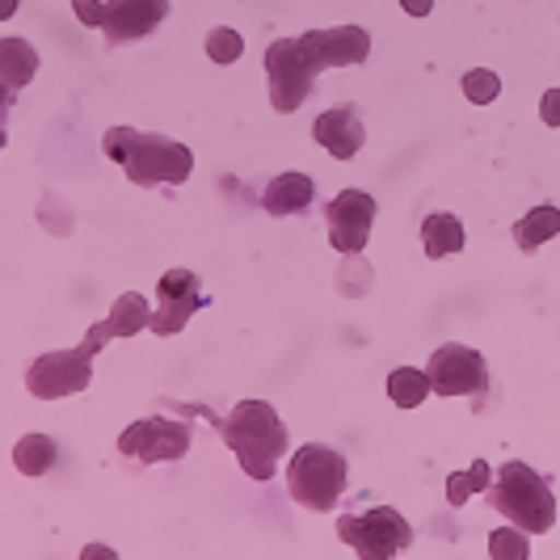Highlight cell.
Masks as SVG:
<instances>
[{
    "mask_svg": "<svg viewBox=\"0 0 560 560\" xmlns=\"http://www.w3.org/2000/svg\"><path fill=\"white\" fill-rule=\"evenodd\" d=\"M539 114H544V122H548V127H560V84L539 97Z\"/></svg>",
    "mask_w": 560,
    "mask_h": 560,
    "instance_id": "obj_25",
    "label": "cell"
},
{
    "mask_svg": "<svg viewBox=\"0 0 560 560\" xmlns=\"http://www.w3.org/2000/svg\"><path fill=\"white\" fill-rule=\"evenodd\" d=\"M523 527H518V532H493L489 535V552H493V557L502 560V557H510V560H527V552H532V548H527V539H523Z\"/></svg>",
    "mask_w": 560,
    "mask_h": 560,
    "instance_id": "obj_24",
    "label": "cell"
},
{
    "mask_svg": "<svg viewBox=\"0 0 560 560\" xmlns=\"http://www.w3.org/2000/svg\"><path fill=\"white\" fill-rule=\"evenodd\" d=\"M485 493H489V505H493L498 514H505V523L523 527L527 535L552 532V523H557L552 485L539 477V472H532L527 464H518V459H510Z\"/></svg>",
    "mask_w": 560,
    "mask_h": 560,
    "instance_id": "obj_5",
    "label": "cell"
},
{
    "mask_svg": "<svg viewBox=\"0 0 560 560\" xmlns=\"http://www.w3.org/2000/svg\"><path fill=\"white\" fill-rule=\"evenodd\" d=\"M207 56L215 59V63H236V59L245 56V38L232 26H215L207 34Z\"/></svg>",
    "mask_w": 560,
    "mask_h": 560,
    "instance_id": "obj_23",
    "label": "cell"
},
{
    "mask_svg": "<svg viewBox=\"0 0 560 560\" xmlns=\"http://www.w3.org/2000/svg\"><path fill=\"white\" fill-rule=\"evenodd\" d=\"M114 337H118V329L106 316V320L89 325V334L77 350H51V354L34 359L26 371V388L34 393V400H63V396L84 393L93 384V354L102 346H110Z\"/></svg>",
    "mask_w": 560,
    "mask_h": 560,
    "instance_id": "obj_4",
    "label": "cell"
},
{
    "mask_svg": "<svg viewBox=\"0 0 560 560\" xmlns=\"http://www.w3.org/2000/svg\"><path fill=\"white\" fill-rule=\"evenodd\" d=\"M220 434H224L228 451L241 459V468L253 480H270L279 472V459L287 455L291 439H287V425L275 413V405L266 400H241L224 421H220Z\"/></svg>",
    "mask_w": 560,
    "mask_h": 560,
    "instance_id": "obj_3",
    "label": "cell"
},
{
    "mask_svg": "<svg viewBox=\"0 0 560 560\" xmlns=\"http://www.w3.org/2000/svg\"><path fill=\"white\" fill-rule=\"evenodd\" d=\"M110 320L118 337H136L140 329L152 325V308H148V300H143L140 291H127V295H118L110 308Z\"/></svg>",
    "mask_w": 560,
    "mask_h": 560,
    "instance_id": "obj_19",
    "label": "cell"
},
{
    "mask_svg": "<svg viewBox=\"0 0 560 560\" xmlns=\"http://www.w3.org/2000/svg\"><path fill=\"white\" fill-rule=\"evenodd\" d=\"M312 136H316V143H320L329 156L350 161V156H359V152H363L366 127H363V118H359L354 106H337V110H325L316 122H312Z\"/></svg>",
    "mask_w": 560,
    "mask_h": 560,
    "instance_id": "obj_13",
    "label": "cell"
},
{
    "mask_svg": "<svg viewBox=\"0 0 560 560\" xmlns=\"http://www.w3.org/2000/svg\"><path fill=\"white\" fill-rule=\"evenodd\" d=\"M102 152L136 186H182L195 173V152L186 143L152 136V131H136V127H110L102 136Z\"/></svg>",
    "mask_w": 560,
    "mask_h": 560,
    "instance_id": "obj_2",
    "label": "cell"
},
{
    "mask_svg": "<svg viewBox=\"0 0 560 560\" xmlns=\"http://www.w3.org/2000/svg\"><path fill=\"white\" fill-rule=\"evenodd\" d=\"M366 56H371V34L363 26L308 30L295 38H275L266 47L270 106L279 114H295L308 102L312 84L325 68H354Z\"/></svg>",
    "mask_w": 560,
    "mask_h": 560,
    "instance_id": "obj_1",
    "label": "cell"
},
{
    "mask_svg": "<svg viewBox=\"0 0 560 560\" xmlns=\"http://www.w3.org/2000/svg\"><path fill=\"white\" fill-rule=\"evenodd\" d=\"M38 72V51L30 47L26 38H0V81L4 93L13 97L26 81H34Z\"/></svg>",
    "mask_w": 560,
    "mask_h": 560,
    "instance_id": "obj_15",
    "label": "cell"
},
{
    "mask_svg": "<svg viewBox=\"0 0 560 560\" xmlns=\"http://www.w3.org/2000/svg\"><path fill=\"white\" fill-rule=\"evenodd\" d=\"M498 93H502V77H498L493 68H472V72L464 77V97H468L472 106L498 102Z\"/></svg>",
    "mask_w": 560,
    "mask_h": 560,
    "instance_id": "obj_22",
    "label": "cell"
},
{
    "mask_svg": "<svg viewBox=\"0 0 560 560\" xmlns=\"http://www.w3.org/2000/svg\"><path fill=\"white\" fill-rule=\"evenodd\" d=\"M493 485V472H489V464L485 459H477L472 468H464V472H451L447 480V502L451 505H464L472 493H485Z\"/></svg>",
    "mask_w": 560,
    "mask_h": 560,
    "instance_id": "obj_21",
    "label": "cell"
},
{
    "mask_svg": "<svg viewBox=\"0 0 560 560\" xmlns=\"http://www.w3.org/2000/svg\"><path fill=\"white\" fill-rule=\"evenodd\" d=\"M400 9H405L409 18H430V9H434V0H400Z\"/></svg>",
    "mask_w": 560,
    "mask_h": 560,
    "instance_id": "obj_26",
    "label": "cell"
},
{
    "mask_svg": "<svg viewBox=\"0 0 560 560\" xmlns=\"http://www.w3.org/2000/svg\"><path fill=\"white\" fill-rule=\"evenodd\" d=\"M56 459H59V447H56V439H47V434H26V439L13 447V464H18V472H26V477L51 472Z\"/></svg>",
    "mask_w": 560,
    "mask_h": 560,
    "instance_id": "obj_18",
    "label": "cell"
},
{
    "mask_svg": "<svg viewBox=\"0 0 560 560\" xmlns=\"http://www.w3.org/2000/svg\"><path fill=\"white\" fill-rule=\"evenodd\" d=\"M13 9H18V0H0V18H13Z\"/></svg>",
    "mask_w": 560,
    "mask_h": 560,
    "instance_id": "obj_27",
    "label": "cell"
},
{
    "mask_svg": "<svg viewBox=\"0 0 560 560\" xmlns=\"http://www.w3.org/2000/svg\"><path fill=\"white\" fill-rule=\"evenodd\" d=\"M337 535L366 560L400 557L413 544V527L405 523V514L396 505H371L363 514H341L337 518Z\"/></svg>",
    "mask_w": 560,
    "mask_h": 560,
    "instance_id": "obj_8",
    "label": "cell"
},
{
    "mask_svg": "<svg viewBox=\"0 0 560 560\" xmlns=\"http://www.w3.org/2000/svg\"><path fill=\"white\" fill-rule=\"evenodd\" d=\"M195 443V425L177 418H140L118 434V451L127 459H136L140 468L148 464H173L182 459Z\"/></svg>",
    "mask_w": 560,
    "mask_h": 560,
    "instance_id": "obj_9",
    "label": "cell"
},
{
    "mask_svg": "<svg viewBox=\"0 0 560 560\" xmlns=\"http://www.w3.org/2000/svg\"><path fill=\"white\" fill-rule=\"evenodd\" d=\"M312 198H316V182H312L308 173H279L266 186L261 207H266V215H279L282 220V215H304Z\"/></svg>",
    "mask_w": 560,
    "mask_h": 560,
    "instance_id": "obj_14",
    "label": "cell"
},
{
    "mask_svg": "<svg viewBox=\"0 0 560 560\" xmlns=\"http://www.w3.org/2000/svg\"><path fill=\"white\" fill-rule=\"evenodd\" d=\"M421 245H425V257H430V261L451 257V253L464 249V224H459L455 215H447V211L425 215V224H421Z\"/></svg>",
    "mask_w": 560,
    "mask_h": 560,
    "instance_id": "obj_17",
    "label": "cell"
},
{
    "mask_svg": "<svg viewBox=\"0 0 560 560\" xmlns=\"http://www.w3.org/2000/svg\"><path fill=\"white\" fill-rule=\"evenodd\" d=\"M375 198L366 190H341V195L325 207V220H329V245L337 253H363L366 236H371V224H375Z\"/></svg>",
    "mask_w": 560,
    "mask_h": 560,
    "instance_id": "obj_11",
    "label": "cell"
},
{
    "mask_svg": "<svg viewBox=\"0 0 560 560\" xmlns=\"http://www.w3.org/2000/svg\"><path fill=\"white\" fill-rule=\"evenodd\" d=\"M552 236H560V207H552V202H539V207H532L514 224V241H518L523 253H535L539 245H548Z\"/></svg>",
    "mask_w": 560,
    "mask_h": 560,
    "instance_id": "obj_16",
    "label": "cell"
},
{
    "mask_svg": "<svg viewBox=\"0 0 560 560\" xmlns=\"http://www.w3.org/2000/svg\"><path fill=\"white\" fill-rule=\"evenodd\" d=\"M425 375H430V388L439 396H472V400H485V393H489L485 354L459 346V341L439 346L430 354V363H425Z\"/></svg>",
    "mask_w": 560,
    "mask_h": 560,
    "instance_id": "obj_10",
    "label": "cell"
},
{
    "mask_svg": "<svg viewBox=\"0 0 560 560\" xmlns=\"http://www.w3.org/2000/svg\"><path fill=\"white\" fill-rule=\"evenodd\" d=\"M77 22L89 30H102L110 47L140 43L168 18V0H72Z\"/></svg>",
    "mask_w": 560,
    "mask_h": 560,
    "instance_id": "obj_7",
    "label": "cell"
},
{
    "mask_svg": "<svg viewBox=\"0 0 560 560\" xmlns=\"http://www.w3.org/2000/svg\"><path fill=\"white\" fill-rule=\"evenodd\" d=\"M156 295H161V308L152 312V334L156 337H173L186 329V320L195 316L207 300H202V291H198V279L190 270H168L161 287H156Z\"/></svg>",
    "mask_w": 560,
    "mask_h": 560,
    "instance_id": "obj_12",
    "label": "cell"
},
{
    "mask_svg": "<svg viewBox=\"0 0 560 560\" xmlns=\"http://www.w3.org/2000/svg\"><path fill=\"white\" fill-rule=\"evenodd\" d=\"M287 489H291V498L300 505L325 514L346 493V459L334 447H325V443H304V447L291 455Z\"/></svg>",
    "mask_w": 560,
    "mask_h": 560,
    "instance_id": "obj_6",
    "label": "cell"
},
{
    "mask_svg": "<svg viewBox=\"0 0 560 560\" xmlns=\"http://www.w3.org/2000/svg\"><path fill=\"white\" fill-rule=\"evenodd\" d=\"M430 393H434V388H430V375H425V371L400 366V371L388 375V396H393V405H400V409H418Z\"/></svg>",
    "mask_w": 560,
    "mask_h": 560,
    "instance_id": "obj_20",
    "label": "cell"
}]
</instances>
